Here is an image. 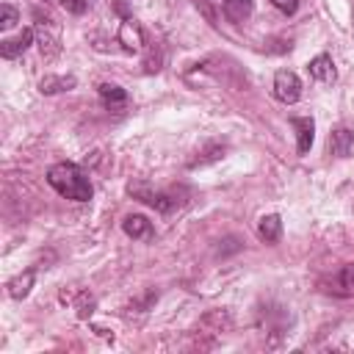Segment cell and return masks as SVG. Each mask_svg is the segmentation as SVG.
Segmentation results:
<instances>
[{"mask_svg":"<svg viewBox=\"0 0 354 354\" xmlns=\"http://www.w3.org/2000/svg\"><path fill=\"white\" fill-rule=\"evenodd\" d=\"M47 183H50L64 199H72V202H88L91 194H94L88 174H86L77 163H69V160L53 163V166L47 169Z\"/></svg>","mask_w":354,"mask_h":354,"instance_id":"6da1fadb","label":"cell"},{"mask_svg":"<svg viewBox=\"0 0 354 354\" xmlns=\"http://www.w3.org/2000/svg\"><path fill=\"white\" fill-rule=\"evenodd\" d=\"M127 191H130V196H136L138 202H144V205H149V207H155L160 213H171L180 205V199H174V194H169V191H152L144 183H130Z\"/></svg>","mask_w":354,"mask_h":354,"instance_id":"7a4b0ae2","label":"cell"},{"mask_svg":"<svg viewBox=\"0 0 354 354\" xmlns=\"http://www.w3.org/2000/svg\"><path fill=\"white\" fill-rule=\"evenodd\" d=\"M274 97L279 102H285V105L299 102L301 100V80H299V75L290 72V69H279L274 75Z\"/></svg>","mask_w":354,"mask_h":354,"instance_id":"3957f363","label":"cell"},{"mask_svg":"<svg viewBox=\"0 0 354 354\" xmlns=\"http://www.w3.org/2000/svg\"><path fill=\"white\" fill-rule=\"evenodd\" d=\"M290 124L296 130V149H299V155H307L313 141H315V122L310 116H293Z\"/></svg>","mask_w":354,"mask_h":354,"instance_id":"277c9868","label":"cell"},{"mask_svg":"<svg viewBox=\"0 0 354 354\" xmlns=\"http://www.w3.org/2000/svg\"><path fill=\"white\" fill-rule=\"evenodd\" d=\"M122 230H124V235L133 238V241H147V238H152V221H149L147 216H141V213L124 216V218H122Z\"/></svg>","mask_w":354,"mask_h":354,"instance_id":"5b68a950","label":"cell"},{"mask_svg":"<svg viewBox=\"0 0 354 354\" xmlns=\"http://www.w3.org/2000/svg\"><path fill=\"white\" fill-rule=\"evenodd\" d=\"M33 36H36V30H33V28H25V30L17 33L14 39L0 41V55H3V58H17V55H22V53L33 44Z\"/></svg>","mask_w":354,"mask_h":354,"instance_id":"8992f818","label":"cell"},{"mask_svg":"<svg viewBox=\"0 0 354 354\" xmlns=\"http://www.w3.org/2000/svg\"><path fill=\"white\" fill-rule=\"evenodd\" d=\"M119 41H122V47H124L127 53H138V50L144 47V33H141V28H138L136 19H124V22H122V28H119Z\"/></svg>","mask_w":354,"mask_h":354,"instance_id":"52a82bcc","label":"cell"},{"mask_svg":"<svg viewBox=\"0 0 354 354\" xmlns=\"http://www.w3.org/2000/svg\"><path fill=\"white\" fill-rule=\"evenodd\" d=\"M307 72H310V77L313 80H318V83H332L335 80V64H332V58L326 55V53H321V55H315L310 64H307Z\"/></svg>","mask_w":354,"mask_h":354,"instance_id":"ba28073f","label":"cell"},{"mask_svg":"<svg viewBox=\"0 0 354 354\" xmlns=\"http://www.w3.org/2000/svg\"><path fill=\"white\" fill-rule=\"evenodd\" d=\"M329 149H332V155H337V158H348L351 149H354V130H348V127H335L332 136H329Z\"/></svg>","mask_w":354,"mask_h":354,"instance_id":"9c48e42d","label":"cell"},{"mask_svg":"<svg viewBox=\"0 0 354 354\" xmlns=\"http://www.w3.org/2000/svg\"><path fill=\"white\" fill-rule=\"evenodd\" d=\"M75 86H77V80L72 75H44L39 80V91L41 94H61V91H69Z\"/></svg>","mask_w":354,"mask_h":354,"instance_id":"30bf717a","label":"cell"},{"mask_svg":"<svg viewBox=\"0 0 354 354\" xmlns=\"http://www.w3.org/2000/svg\"><path fill=\"white\" fill-rule=\"evenodd\" d=\"M257 235L266 241V243H277L279 235H282V218L277 213H268L257 221Z\"/></svg>","mask_w":354,"mask_h":354,"instance_id":"8fae6325","label":"cell"},{"mask_svg":"<svg viewBox=\"0 0 354 354\" xmlns=\"http://www.w3.org/2000/svg\"><path fill=\"white\" fill-rule=\"evenodd\" d=\"M33 279H36V268H28L25 274H17L11 282H8V296L11 299H25L28 293H30V288H33Z\"/></svg>","mask_w":354,"mask_h":354,"instance_id":"7c38bea8","label":"cell"},{"mask_svg":"<svg viewBox=\"0 0 354 354\" xmlns=\"http://www.w3.org/2000/svg\"><path fill=\"white\" fill-rule=\"evenodd\" d=\"M97 91H100V97L105 100L108 108H119V105L127 102V91L122 86H116V83H100Z\"/></svg>","mask_w":354,"mask_h":354,"instance_id":"4fadbf2b","label":"cell"},{"mask_svg":"<svg viewBox=\"0 0 354 354\" xmlns=\"http://www.w3.org/2000/svg\"><path fill=\"white\" fill-rule=\"evenodd\" d=\"M335 288V293H340V296H351L354 293V263H346L337 274H335V282H332Z\"/></svg>","mask_w":354,"mask_h":354,"instance_id":"5bb4252c","label":"cell"},{"mask_svg":"<svg viewBox=\"0 0 354 354\" xmlns=\"http://www.w3.org/2000/svg\"><path fill=\"white\" fill-rule=\"evenodd\" d=\"M221 8L232 22H243L252 14V0H221Z\"/></svg>","mask_w":354,"mask_h":354,"instance_id":"9a60e30c","label":"cell"},{"mask_svg":"<svg viewBox=\"0 0 354 354\" xmlns=\"http://www.w3.org/2000/svg\"><path fill=\"white\" fill-rule=\"evenodd\" d=\"M0 14H3V17H0V28H3V30L14 28L17 19H19V14H17V8H14L11 3H3V6H0Z\"/></svg>","mask_w":354,"mask_h":354,"instance_id":"2e32d148","label":"cell"},{"mask_svg":"<svg viewBox=\"0 0 354 354\" xmlns=\"http://www.w3.org/2000/svg\"><path fill=\"white\" fill-rule=\"evenodd\" d=\"M91 307H94V299H91L88 293H80V301H77V315H80V318L91 315Z\"/></svg>","mask_w":354,"mask_h":354,"instance_id":"e0dca14e","label":"cell"},{"mask_svg":"<svg viewBox=\"0 0 354 354\" xmlns=\"http://www.w3.org/2000/svg\"><path fill=\"white\" fill-rule=\"evenodd\" d=\"M61 6L69 11V14H83L88 8V0H61Z\"/></svg>","mask_w":354,"mask_h":354,"instance_id":"ac0fdd59","label":"cell"},{"mask_svg":"<svg viewBox=\"0 0 354 354\" xmlns=\"http://www.w3.org/2000/svg\"><path fill=\"white\" fill-rule=\"evenodd\" d=\"M282 14H296V8H299V0H271Z\"/></svg>","mask_w":354,"mask_h":354,"instance_id":"d6986e66","label":"cell"},{"mask_svg":"<svg viewBox=\"0 0 354 354\" xmlns=\"http://www.w3.org/2000/svg\"><path fill=\"white\" fill-rule=\"evenodd\" d=\"M144 66H147V72H158L160 69V53H149L147 61H144Z\"/></svg>","mask_w":354,"mask_h":354,"instance_id":"ffe728a7","label":"cell"}]
</instances>
